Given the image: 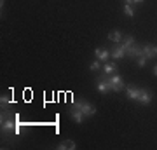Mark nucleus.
<instances>
[{
  "mask_svg": "<svg viewBox=\"0 0 157 150\" xmlns=\"http://www.w3.org/2000/svg\"><path fill=\"white\" fill-rule=\"evenodd\" d=\"M126 56H129V58H133V60H138L140 56H143V47H140V45H131L128 51H126Z\"/></svg>",
  "mask_w": 157,
  "mask_h": 150,
  "instance_id": "nucleus-6",
  "label": "nucleus"
},
{
  "mask_svg": "<svg viewBox=\"0 0 157 150\" xmlns=\"http://www.w3.org/2000/svg\"><path fill=\"white\" fill-rule=\"evenodd\" d=\"M91 70H93V72H98V70H101V61L100 60H96V61H93L91 63Z\"/></svg>",
  "mask_w": 157,
  "mask_h": 150,
  "instance_id": "nucleus-17",
  "label": "nucleus"
},
{
  "mask_svg": "<svg viewBox=\"0 0 157 150\" xmlns=\"http://www.w3.org/2000/svg\"><path fill=\"white\" fill-rule=\"evenodd\" d=\"M70 117H72L73 121H75V122L77 124H82V121H84V113H82V112L80 110H77V108H73L72 112H70Z\"/></svg>",
  "mask_w": 157,
  "mask_h": 150,
  "instance_id": "nucleus-12",
  "label": "nucleus"
},
{
  "mask_svg": "<svg viewBox=\"0 0 157 150\" xmlns=\"http://www.w3.org/2000/svg\"><path fill=\"white\" fill-rule=\"evenodd\" d=\"M124 6H135V0H122Z\"/></svg>",
  "mask_w": 157,
  "mask_h": 150,
  "instance_id": "nucleus-20",
  "label": "nucleus"
},
{
  "mask_svg": "<svg viewBox=\"0 0 157 150\" xmlns=\"http://www.w3.org/2000/svg\"><path fill=\"white\" fill-rule=\"evenodd\" d=\"M4 6H6V0H0V9H2V12H4Z\"/></svg>",
  "mask_w": 157,
  "mask_h": 150,
  "instance_id": "nucleus-21",
  "label": "nucleus"
},
{
  "mask_svg": "<svg viewBox=\"0 0 157 150\" xmlns=\"http://www.w3.org/2000/svg\"><path fill=\"white\" fill-rule=\"evenodd\" d=\"M96 89H98V93H108V91H112L110 89V86H108V82H107V79H98L96 80Z\"/></svg>",
  "mask_w": 157,
  "mask_h": 150,
  "instance_id": "nucleus-10",
  "label": "nucleus"
},
{
  "mask_svg": "<svg viewBox=\"0 0 157 150\" xmlns=\"http://www.w3.org/2000/svg\"><path fill=\"white\" fill-rule=\"evenodd\" d=\"M108 40H112L113 44H119V42H122V33L121 32H110L108 33Z\"/></svg>",
  "mask_w": 157,
  "mask_h": 150,
  "instance_id": "nucleus-14",
  "label": "nucleus"
},
{
  "mask_svg": "<svg viewBox=\"0 0 157 150\" xmlns=\"http://www.w3.org/2000/svg\"><path fill=\"white\" fill-rule=\"evenodd\" d=\"M72 106L77 108V110H80L86 117H93L96 113V106L93 105V103H89V101H86V100H75L72 103Z\"/></svg>",
  "mask_w": 157,
  "mask_h": 150,
  "instance_id": "nucleus-1",
  "label": "nucleus"
},
{
  "mask_svg": "<svg viewBox=\"0 0 157 150\" xmlns=\"http://www.w3.org/2000/svg\"><path fill=\"white\" fill-rule=\"evenodd\" d=\"M121 44H122V47H124V49L128 51L129 47H131V45L135 44V39H133V37H131V35H128V37H126V39H124L122 42H121Z\"/></svg>",
  "mask_w": 157,
  "mask_h": 150,
  "instance_id": "nucleus-15",
  "label": "nucleus"
},
{
  "mask_svg": "<svg viewBox=\"0 0 157 150\" xmlns=\"http://www.w3.org/2000/svg\"><path fill=\"white\" fill-rule=\"evenodd\" d=\"M58 150H75L77 148V143L73 141V140H63L61 143L56 145Z\"/></svg>",
  "mask_w": 157,
  "mask_h": 150,
  "instance_id": "nucleus-9",
  "label": "nucleus"
},
{
  "mask_svg": "<svg viewBox=\"0 0 157 150\" xmlns=\"http://www.w3.org/2000/svg\"><path fill=\"white\" fill-rule=\"evenodd\" d=\"M152 100H154V93H152L150 89H141L140 96H138V103H141V105H150Z\"/></svg>",
  "mask_w": 157,
  "mask_h": 150,
  "instance_id": "nucleus-4",
  "label": "nucleus"
},
{
  "mask_svg": "<svg viewBox=\"0 0 157 150\" xmlns=\"http://www.w3.org/2000/svg\"><path fill=\"white\" fill-rule=\"evenodd\" d=\"M145 0H135V4H143Z\"/></svg>",
  "mask_w": 157,
  "mask_h": 150,
  "instance_id": "nucleus-23",
  "label": "nucleus"
},
{
  "mask_svg": "<svg viewBox=\"0 0 157 150\" xmlns=\"http://www.w3.org/2000/svg\"><path fill=\"white\" fill-rule=\"evenodd\" d=\"M143 56H145L147 60L155 58V56H157V45H152V44L143 45Z\"/></svg>",
  "mask_w": 157,
  "mask_h": 150,
  "instance_id": "nucleus-8",
  "label": "nucleus"
},
{
  "mask_svg": "<svg viewBox=\"0 0 157 150\" xmlns=\"http://www.w3.org/2000/svg\"><path fill=\"white\" fill-rule=\"evenodd\" d=\"M107 82H108V86H110V89H112V91H115V93H119V91L126 89V84H124L122 77H121L117 72L112 73V75H108V77H107Z\"/></svg>",
  "mask_w": 157,
  "mask_h": 150,
  "instance_id": "nucleus-2",
  "label": "nucleus"
},
{
  "mask_svg": "<svg viewBox=\"0 0 157 150\" xmlns=\"http://www.w3.org/2000/svg\"><path fill=\"white\" fill-rule=\"evenodd\" d=\"M25 131H26V128H25V124L16 122V129H14V133H16V134H23Z\"/></svg>",
  "mask_w": 157,
  "mask_h": 150,
  "instance_id": "nucleus-18",
  "label": "nucleus"
},
{
  "mask_svg": "<svg viewBox=\"0 0 157 150\" xmlns=\"http://www.w3.org/2000/svg\"><path fill=\"white\" fill-rule=\"evenodd\" d=\"M0 126H2V133L9 134V133H12V131L16 129V121H14L12 117H9V115L4 117V113H2V122H0Z\"/></svg>",
  "mask_w": 157,
  "mask_h": 150,
  "instance_id": "nucleus-3",
  "label": "nucleus"
},
{
  "mask_svg": "<svg viewBox=\"0 0 157 150\" xmlns=\"http://www.w3.org/2000/svg\"><path fill=\"white\" fill-rule=\"evenodd\" d=\"M94 58H96V60H100V61H103V63H107L108 58H110V51L96 47V49H94Z\"/></svg>",
  "mask_w": 157,
  "mask_h": 150,
  "instance_id": "nucleus-7",
  "label": "nucleus"
},
{
  "mask_svg": "<svg viewBox=\"0 0 157 150\" xmlns=\"http://www.w3.org/2000/svg\"><path fill=\"white\" fill-rule=\"evenodd\" d=\"M110 56H112L113 60H122V58H126V49L122 47L121 42L113 45V49L110 51Z\"/></svg>",
  "mask_w": 157,
  "mask_h": 150,
  "instance_id": "nucleus-5",
  "label": "nucleus"
},
{
  "mask_svg": "<svg viewBox=\"0 0 157 150\" xmlns=\"http://www.w3.org/2000/svg\"><path fill=\"white\" fill-rule=\"evenodd\" d=\"M103 72L107 73V75H112V73H115V70H117V65L112 61H107L105 65H103V68H101Z\"/></svg>",
  "mask_w": 157,
  "mask_h": 150,
  "instance_id": "nucleus-13",
  "label": "nucleus"
},
{
  "mask_svg": "<svg viewBox=\"0 0 157 150\" xmlns=\"http://www.w3.org/2000/svg\"><path fill=\"white\" fill-rule=\"evenodd\" d=\"M152 73H154V75H155V77H157V65H155V67H154V70H152Z\"/></svg>",
  "mask_w": 157,
  "mask_h": 150,
  "instance_id": "nucleus-22",
  "label": "nucleus"
},
{
  "mask_svg": "<svg viewBox=\"0 0 157 150\" xmlns=\"http://www.w3.org/2000/svg\"><path fill=\"white\" fill-rule=\"evenodd\" d=\"M136 63H138V67H145V65H147V58H143V56H140V58L136 60Z\"/></svg>",
  "mask_w": 157,
  "mask_h": 150,
  "instance_id": "nucleus-19",
  "label": "nucleus"
},
{
  "mask_svg": "<svg viewBox=\"0 0 157 150\" xmlns=\"http://www.w3.org/2000/svg\"><path fill=\"white\" fill-rule=\"evenodd\" d=\"M140 93H141V89L140 87H135V86H131V87L126 89V94H128V98H129V100H133V101H138Z\"/></svg>",
  "mask_w": 157,
  "mask_h": 150,
  "instance_id": "nucleus-11",
  "label": "nucleus"
},
{
  "mask_svg": "<svg viewBox=\"0 0 157 150\" xmlns=\"http://www.w3.org/2000/svg\"><path fill=\"white\" fill-rule=\"evenodd\" d=\"M124 14H126L128 17H133V16L136 14V12H135V7H133V6H124Z\"/></svg>",
  "mask_w": 157,
  "mask_h": 150,
  "instance_id": "nucleus-16",
  "label": "nucleus"
}]
</instances>
